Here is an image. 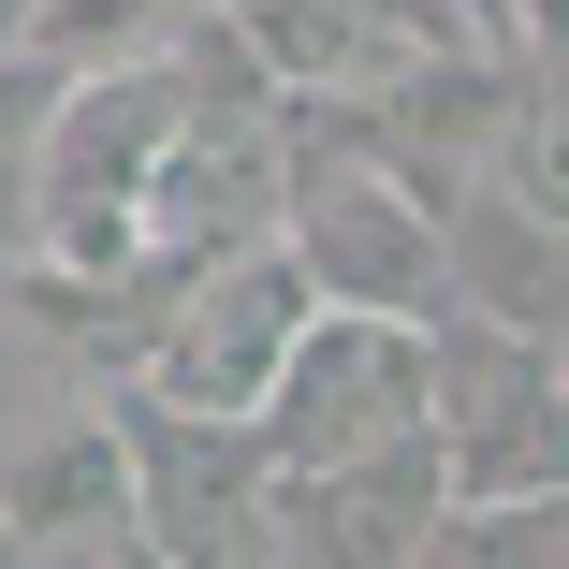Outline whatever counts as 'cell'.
I'll return each instance as SVG.
<instances>
[{
    "label": "cell",
    "instance_id": "2e32d148",
    "mask_svg": "<svg viewBox=\"0 0 569 569\" xmlns=\"http://www.w3.org/2000/svg\"><path fill=\"white\" fill-rule=\"evenodd\" d=\"M526 44H540V59H569V0H526Z\"/></svg>",
    "mask_w": 569,
    "mask_h": 569
},
{
    "label": "cell",
    "instance_id": "3957f363",
    "mask_svg": "<svg viewBox=\"0 0 569 569\" xmlns=\"http://www.w3.org/2000/svg\"><path fill=\"white\" fill-rule=\"evenodd\" d=\"M132 438V497H147V555L204 569V555H278V452L249 409H176V395H118Z\"/></svg>",
    "mask_w": 569,
    "mask_h": 569
},
{
    "label": "cell",
    "instance_id": "e0dca14e",
    "mask_svg": "<svg viewBox=\"0 0 569 569\" xmlns=\"http://www.w3.org/2000/svg\"><path fill=\"white\" fill-rule=\"evenodd\" d=\"M30 16H44V0H0V44H16V30H30Z\"/></svg>",
    "mask_w": 569,
    "mask_h": 569
},
{
    "label": "cell",
    "instance_id": "7a4b0ae2",
    "mask_svg": "<svg viewBox=\"0 0 569 569\" xmlns=\"http://www.w3.org/2000/svg\"><path fill=\"white\" fill-rule=\"evenodd\" d=\"M278 234L307 249L321 307H395V321H438V307H452L438 204H423L395 161H351V147H292V204H278Z\"/></svg>",
    "mask_w": 569,
    "mask_h": 569
},
{
    "label": "cell",
    "instance_id": "8fae6325",
    "mask_svg": "<svg viewBox=\"0 0 569 569\" xmlns=\"http://www.w3.org/2000/svg\"><path fill=\"white\" fill-rule=\"evenodd\" d=\"M438 569H526V555H569V497H452L423 526Z\"/></svg>",
    "mask_w": 569,
    "mask_h": 569
},
{
    "label": "cell",
    "instance_id": "52a82bcc",
    "mask_svg": "<svg viewBox=\"0 0 569 569\" xmlns=\"http://www.w3.org/2000/svg\"><path fill=\"white\" fill-rule=\"evenodd\" d=\"M0 555H147V497H132L118 409H88L59 438L0 423Z\"/></svg>",
    "mask_w": 569,
    "mask_h": 569
},
{
    "label": "cell",
    "instance_id": "5bb4252c",
    "mask_svg": "<svg viewBox=\"0 0 569 569\" xmlns=\"http://www.w3.org/2000/svg\"><path fill=\"white\" fill-rule=\"evenodd\" d=\"M366 16H380L395 44H423V59H438V44H482V30H468V0H366Z\"/></svg>",
    "mask_w": 569,
    "mask_h": 569
},
{
    "label": "cell",
    "instance_id": "277c9868",
    "mask_svg": "<svg viewBox=\"0 0 569 569\" xmlns=\"http://www.w3.org/2000/svg\"><path fill=\"white\" fill-rule=\"evenodd\" d=\"M307 307H321L307 249H292V234H249V249H219V263L161 307V336H147V366H132V380L176 395V409H263V380L292 366Z\"/></svg>",
    "mask_w": 569,
    "mask_h": 569
},
{
    "label": "cell",
    "instance_id": "30bf717a",
    "mask_svg": "<svg viewBox=\"0 0 569 569\" xmlns=\"http://www.w3.org/2000/svg\"><path fill=\"white\" fill-rule=\"evenodd\" d=\"M59 59L44 44H0V234L30 249V190H44V118H59Z\"/></svg>",
    "mask_w": 569,
    "mask_h": 569
},
{
    "label": "cell",
    "instance_id": "5b68a950",
    "mask_svg": "<svg viewBox=\"0 0 569 569\" xmlns=\"http://www.w3.org/2000/svg\"><path fill=\"white\" fill-rule=\"evenodd\" d=\"M249 423H263L278 468H336V452L423 423V321H395V307H307L292 366L263 380Z\"/></svg>",
    "mask_w": 569,
    "mask_h": 569
},
{
    "label": "cell",
    "instance_id": "9c48e42d",
    "mask_svg": "<svg viewBox=\"0 0 569 569\" xmlns=\"http://www.w3.org/2000/svg\"><path fill=\"white\" fill-rule=\"evenodd\" d=\"M249 44H263V73L292 88V102H351V88H395L423 44H395L366 0H219Z\"/></svg>",
    "mask_w": 569,
    "mask_h": 569
},
{
    "label": "cell",
    "instance_id": "8992f818",
    "mask_svg": "<svg viewBox=\"0 0 569 569\" xmlns=\"http://www.w3.org/2000/svg\"><path fill=\"white\" fill-rule=\"evenodd\" d=\"M452 511V452L438 423H395L336 468H278V555H351V569H395L423 555V526Z\"/></svg>",
    "mask_w": 569,
    "mask_h": 569
},
{
    "label": "cell",
    "instance_id": "7c38bea8",
    "mask_svg": "<svg viewBox=\"0 0 569 569\" xmlns=\"http://www.w3.org/2000/svg\"><path fill=\"white\" fill-rule=\"evenodd\" d=\"M497 176H511L540 219H569V59H540V73H526V118H511Z\"/></svg>",
    "mask_w": 569,
    "mask_h": 569
},
{
    "label": "cell",
    "instance_id": "9a60e30c",
    "mask_svg": "<svg viewBox=\"0 0 569 569\" xmlns=\"http://www.w3.org/2000/svg\"><path fill=\"white\" fill-rule=\"evenodd\" d=\"M468 30L482 44H526V0H468Z\"/></svg>",
    "mask_w": 569,
    "mask_h": 569
},
{
    "label": "cell",
    "instance_id": "4fadbf2b",
    "mask_svg": "<svg viewBox=\"0 0 569 569\" xmlns=\"http://www.w3.org/2000/svg\"><path fill=\"white\" fill-rule=\"evenodd\" d=\"M161 16H176V0H44V16H30L16 44H44L59 73H88V59H132Z\"/></svg>",
    "mask_w": 569,
    "mask_h": 569
},
{
    "label": "cell",
    "instance_id": "ba28073f",
    "mask_svg": "<svg viewBox=\"0 0 569 569\" xmlns=\"http://www.w3.org/2000/svg\"><path fill=\"white\" fill-rule=\"evenodd\" d=\"M438 249H452V292H468V307H497V321H526V336L569 321V219H540L511 176H468V190H452Z\"/></svg>",
    "mask_w": 569,
    "mask_h": 569
},
{
    "label": "cell",
    "instance_id": "6da1fadb",
    "mask_svg": "<svg viewBox=\"0 0 569 569\" xmlns=\"http://www.w3.org/2000/svg\"><path fill=\"white\" fill-rule=\"evenodd\" d=\"M176 59L132 44V59H88L44 118V190H30V249L59 278H132L147 263V176L176 147Z\"/></svg>",
    "mask_w": 569,
    "mask_h": 569
}]
</instances>
